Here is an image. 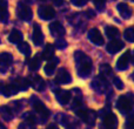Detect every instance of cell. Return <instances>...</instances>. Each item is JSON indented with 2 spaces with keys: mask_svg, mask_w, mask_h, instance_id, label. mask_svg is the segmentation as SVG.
Returning a JSON list of instances; mask_svg holds the SVG:
<instances>
[{
  "mask_svg": "<svg viewBox=\"0 0 134 129\" xmlns=\"http://www.w3.org/2000/svg\"><path fill=\"white\" fill-rule=\"evenodd\" d=\"M88 39L94 45H97V46H101L105 42L104 37H102V34L100 33V31L98 30V28H92V30L88 32Z\"/></svg>",
  "mask_w": 134,
  "mask_h": 129,
  "instance_id": "cell-5",
  "label": "cell"
},
{
  "mask_svg": "<svg viewBox=\"0 0 134 129\" xmlns=\"http://www.w3.org/2000/svg\"><path fill=\"white\" fill-rule=\"evenodd\" d=\"M133 100L127 95H121L119 96L118 101H116V108L121 112V113H128L133 109Z\"/></svg>",
  "mask_w": 134,
  "mask_h": 129,
  "instance_id": "cell-2",
  "label": "cell"
},
{
  "mask_svg": "<svg viewBox=\"0 0 134 129\" xmlns=\"http://www.w3.org/2000/svg\"><path fill=\"white\" fill-rule=\"evenodd\" d=\"M58 58H52L51 60H48V62L46 63V66L44 67V71L46 75H52L55 71V67L58 64Z\"/></svg>",
  "mask_w": 134,
  "mask_h": 129,
  "instance_id": "cell-17",
  "label": "cell"
},
{
  "mask_svg": "<svg viewBox=\"0 0 134 129\" xmlns=\"http://www.w3.org/2000/svg\"><path fill=\"white\" fill-rule=\"evenodd\" d=\"M100 72H101L104 75H109V74H111V66L107 63L101 64V66H100Z\"/></svg>",
  "mask_w": 134,
  "mask_h": 129,
  "instance_id": "cell-28",
  "label": "cell"
},
{
  "mask_svg": "<svg viewBox=\"0 0 134 129\" xmlns=\"http://www.w3.org/2000/svg\"><path fill=\"white\" fill-rule=\"evenodd\" d=\"M125 128L126 129H134V114H132V115L128 118L127 122L125 123Z\"/></svg>",
  "mask_w": 134,
  "mask_h": 129,
  "instance_id": "cell-29",
  "label": "cell"
},
{
  "mask_svg": "<svg viewBox=\"0 0 134 129\" xmlns=\"http://www.w3.org/2000/svg\"><path fill=\"white\" fill-rule=\"evenodd\" d=\"M55 81L58 83H61V85H66V83H69L72 81V76L67 69L61 68V69H59L58 74H57Z\"/></svg>",
  "mask_w": 134,
  "mask_h": 129,
  "instance_id": "cell-9",
  "label": "cell"
},
{
  "mask_svg": "<svg viewBox=\"0 0 134 129\" xmlns=\"http://www.w3.org/2000/svg\"><path fill=\"white\" fill-rule=\"evenodd\" d=\"M0 129H7L6 127H5V126L4 125H2V123L1 122H0Z\"/></svg>",
  "mask_w": 134,
  "mask_h": 129,
  "instance_id": "cell-38",
  "label": "cell"
},
{
  "mask_svg": "<svg viewBox=\"0 0 134 129\" xmlns=\"http://www.w3.org/2000/svg\"><path fill=\"white\" fill-rule=\"evenodd\" d=\"M18 129H35L34 128V125H31V123H28V122H23V123H20L19 125V127Z\"/></svg>",
  "mask_w": 134,
  "mask_h": 129,
  "instance_id": "cell-30",
  "label": "cell"
},
{
  "mask_svg": "<svg viewBox=\"0 0 134 129\" xmlns=\"http://www.w3.org/2000/svg\"><path fill=\"white\" fill-rule=\"evenodd\" d=\"M8 40L11 42H13V44H19V42H21V40H23V34H21L20 31L13 30L11 33H9Z\"/></svg>",
  "mask_w": 134,
  "mask_h": 129,
  "instance_id": "cell-22",
  "label": "cell"
},
{
  "mask_svg": "<svg viewBox=\"0 0 134 129\" xmlns=\"http://www.w3.org/2000/svg\"><path fill=\"white\" fill-rule=\"evenodd\" d=\"M124 37L127 41L130 42H134V27H128L125 30L124 32Z\"/></svg>",
  "mask_w": 134,
  "mask_h": 129,
  "instance_id": "cell-27",
  "label": "cell"
},
{
  "mask_svg": "<svg viewBox=\"0 0 134 129\" xmlns=\"http://www.w3.org/2000/svg\"><path fill=\"white\" fill-rule=\"evenodd\" d=\"M40 61H41V56L40 55H35L33 59H31L28 61V67L31 71H38L40 67Z\"/></svg>",
  "mask_w": 134,
  "mask_h": 129,
  "instance_id": "cell-25",
  "label": "cell"
},
{
  "mask_svg": "<svg viewBox=\"0 0 134 129\" xmlns=\"http://www.w3.org/2000/svg\"><path fill=\"white\" fill-rule=\"evenodd\" d=\"M93 1H94V4L97 5V6H100V7H101L102 5H104L105 0H93Z\"/></svg>",
  "mask_w": 134,
  "mask_h": 129,
  "instance_id": "cell-36",
  "label": "cell"
},
{
  "mask_svg": "<svg viewBox=\"0 0 134 129\" xmlns=\"http://www.w3.org/2000/svg\"><path fill=\"white\" fill-rule=\"evenodd\" d=\"M133 1H134V0H133Z\"/></svg>",
  "mask_w": 134,
  "mask_h": 129,
  "instance_id": "cell-40",
  "label": "cell"
},
{
  "mask_svg": "<svg viewBox=\"0 0 134 129\" xmlns=\"http://www.w3.org/2000/svg\"><path fill=\"white\" fill-rule=\"evenodd\" d=\"M26 122L31 123V125H34V123L37 122V119H35V116L33 115V114H27V116H26Z\"/></svg>",
  "mask_w": 134,
  "mask_h": 129,
  "instance_id": "cell-32",
  "label": "cell"
},
{
  "mask_svg": "<svg viewBox=\"0 0 134 129\" xmlns=\"http://www.w3.org/2000/svg\"><path fill=\"white\" fill-rule=\"evenodd\" d=\"M41 1H44V0H41Z\"/></svg>",
  "mask_w": 134,
  "mask_h": 129,
  "instance_id": "cell-39",
  "label": "cell"
},
{
  "mask_svg": "<svg viewBox=\"0 0 134 129\" xmlns=\"http://www.w3.org/2000/svg\"><path fill=\"white\" fill-rule=\"evenodd\" d=\"M28 81H30V85L32 86L34 89L39 90V92H42V90L45 89V87H46V83H45V81L42 80V79L40 78L39 75L32 76V78L28 79Z\"/></svg>",
  "mask_w": 134,
  "mask_h": 129,
  "instance_id": "cell-11",
  "label": "cell"
},
{
  "mask_svg": "<svg viewBox=\"0 0 134 129\" xmlns=\"http://www.w3.org/2000/svg\"><path fill=\"white\" fill-rule=\"evenodd\" d=\"M38 14L44 20H49V19H53L55 16V11L51 6H41L38 11Z\"/></svg>",
  "mask_w": 134,
  "mask_h": 129,
  "instance_id": "cell-7",
  "label": "cell"
},
{
  "mask_svg": "<svg viewBox=\"0 0 134 129\" xmlns=\"http://www.w3.org/2000/svg\"><path fill=\"white\" fill-rule=\"evenodd\" d=\"M8 19V11H7L6 0H0V21L5 22Z\"/></svg>",
  "mask_w": 134,
  "mask_h": 129,
  "instance_id": "cell-19",
  "label": "cell"
},
{
  "mask_svg": "<svg viewBox=\"0 0 134 129\" xmlns=\"http://www.w3.org/2000/svg\"><path fill=\"white\" fill-rule=\"evenodd\" d=\"M13 83L19 88V90H26L28 88V86H30L28 79H21V78L15 79V80L13 81Z\"/></svg>",
  "mask_w": 134,
  "mask_h": 129,
  "instance_id": "cell-24",
  "label": "cell"
},
{
  "mask_svg": "<svg viewBox=\"0 0 134 129\" xmlns=\"http://www.w3.org/2000/svg\"><path fill=\"white\" fill-rule=\"evenodd\" d=\"M12 61H13V56H12L9 53L4 52V53L0 54V66L8 67L12 64Z\"/></svg>",
  "mask_w": 134,
  "mask_h": 129,
  "instance_id": "cell-20",
  "label": "cell"
},
{
  "mask_svg": "<svg viewBox=\"0 0 134 129\" xmlns=\"http://www.w3.org/2000/svg\"><path fill=\"white\" fill-rule=\"evenodd\" d=\"M16 12H18V15L20 19H23V20L25 21H30L31 19H32V9H31V7L28 6V5L24 4V2H19L18 5V8H16Z\"/></svg>",
  "mask_w": 134,
  "mask_h": 129,
  "instance_id": "cell-3",
  "label": "cell"
},
{
  "mask_svg": "<svg viewBox=\"0 0 134 129\" xmlns=\"http://www.w3.org/2000/svg\"><path fill=\"white\" fill-rule=\"evenodd\" d=\"M33 42L35 44V46H40L44 44V34L41 32V28L39 27V25L35 24L33 27V35H32Z\"/></svg>",
  "mask_w": 134,
  "mask_h": 129,
  "instance_id": "cell-12",
  "label": "cell"
},
{
  "mask_svg": "<svg viewBox=\"0 0 134 129\" xmlns=\"http://www.w3.org/2000/svg\"><path fill=\"white\" fill-rule=\"evenodd\" d=\"M116 8H118V12L120 13V15L122 18H125V19L131 18V15H132V8L130 7V5L125 4V2H120L116 6Z\"/></svg>",
  "mask_w": 134,
  "mask_h": 129,
  "instance_id": "cell-15",
  "label": "cell"
},
{
  "mask_svg": "<svg viewBox=\"0 0 134 129\" xmlns=\"http://www.w3.org/2000/svg\"><path fill=\"white\" fill-rule=\"evenodd\" d=\"M57 47H58V48H65L66 47V41L65 40H63V39L57 40Z\"/></svg>",
  "mask_w": 134,
  "mask_h": 129,
  "instance_id": "cell-33",
  "label": "cell"
},
{
  "mask_svg": "<svg viewBox=\"0 0 134 129\" xmlns=\"http://www.w3.org/2000/svg\"><path fill=\"white\" fill-rule=\"evenodd\" d=\"M74 58L76 61V69H78V74L81 78H86L91 74L92 72V60L88 55H86L83 52L81 51H76L74 53Z\"/></svg>",
  "mask_w": 134,
  "mask_h": 129,
  "instance_id": "cell-1",
  "label": "cell"
},
{
  "mask_svg": "<svg viewBox=\"0 0 134 129\" xmlns=\"http://www.w3.org/2000/svg\"><path fill=\"white\" fill-rule=\"evenodd\" d=\"M33 108H34V110L40 115V118L42 119V121L47 120V118L49 116V110L46 108V106H45L40 100L35 99L34 101H33Z\"/></svg>",
  "mask_w": 134,
  "mask_h": 129,
  "instance_id": "cell-4",
  "label": "cell"
},
{
  "mask_svg": "<svg viewBox=\"0 0 134 129\" xmlns=\"http://www.w3.org/2000/svg\"><path fill=\"white\" fill-rule=\"evenodd\" d=\"M18 49L20 51V53H23L25 56H28L31 54V47L27 42H19L18 44Z\"/></svg>",
  "mask_w": 134,
  "mask_h": 129,
  "instance_id": "cell-26",
  "label": "cell"
},
{
  "mask_svg": "<svg viewBox=\"0 0 134 129\" xmlns=\"http://www.w3.org/2000/svg\"><path fill=\"white\" fill-rule=\"evenodd\" d=\"M71 1L76 6H82V5H85L86 0H71Z\"/></svg>",
  "mask_w": 134,
  "mask_h": 129,
  "instance_id": "cell-34",
  "label": "cell"
},
{
  "mask_svg": "<svg viewBox=\"0 0 134 129\" xmlns=\"http://www.w3.org/2000/svg\"><path fill=\"white\" fill-rule=\"evenodd\" d=\"M18 92H19V88L13 82L9 83V85L0 83V94H4L5 96H12V95L16 94Z\"/></svg>",
  "mask_w": 134,
  "mask_h": 129,
  "instance_id": "cell-8",
  "label": "cell"
},
{
  "mask_svg": "<svg viewBox=\"0 0 134 129\" xmlns=\"http://www.w3.org/2000/svg\"><path fill=\"white\" fill-rule=\"evenodd\" d=\"M0 116L5 121H11L13 118V113H12L11 108L8 106H1L0 107Z\"/></svg>",
  "mask_w": 134,
  "mask_h": 129,
  "instance_id": "cell-21",
  "label": "cell"
},
{
  "mask_svg": "<svg viewBox=\"0 0 134 129\" xmlns=\"http://www.w3.org/2000/svg\"><path fill=\"white\" fill-rule=\"evenodd\" d=\"M102 125H104L105 129H116V127H118V119L113 113H109L104 116Z\"/></svg>",
  "mask_w": 134,
  "mask_h": 129,
  "instance_id": "cell-6",
  "label": "cell"
},
{
  "mask_svg": "<svg viewBox=\"0 0 134 129\" xmlns=\"http://www.w3.org/2000/svg\"><path fill=\"white\" fill-rule=\"evenodd\" d=\"M49 31L51 33L54 35V37H63L65 34V28L61 25L59 21H55V22H52L49 25Z\"/></svg>",
  "mask_w": 134,
  "mask_h": 129,
  "instance_id": "cell-14",
  "label": "cell"
},
{
  "mask_svg": "<svg viewBox=\"0 0 134 129\" xmlns=\"http://www.w3.org/2000/svg\"><path fill=\"white\" fill-rule=\"evenodd\" d=\"M113 83H114V86H115L118 89H122V88H124L122 81H121L119 78H114V79H113Z\"/></svg>",
  "mask_w": 134,
  "mask_h": 129,
  "instance_id": "cell-31",
  "label": "cell"
},
{
  "mask_svg": "<svg viewBox=\"0 0 134 129\" xmlns=\"http://www.w3.org/2000/svg\"><path fill=\"white\" fill-rule=\"evenodd\" d=\"M47 129H59V128L57 127L55 125H51V126H48V128H47Z\"/></svg>",
  "mask_w": 134,
  "mask_h": 129,
  "instance_id": "cell-37",
  "label": "cell"
},
{
  "mask_svg": "<svg viewBox=\"0 0 134 129\" xmlns=\"http://www.w3.org/2000/svg\"><path fill=\"white\" fill-rule=\"evenodd\" d=\"M53 54H54V46L51 44H47L41 53V58L45 59V60H51L53 58Z\"/></svg>",
  "mask_w": 134,
  "mask_h": 129,
  "instance_id": "cell-18",
  "label": "cell"
},
{
  "mask_svg": "<svg viewBox=\"0 0 134 129\" xmlns=\"http://www.w3.org/2000/svg\"><path fill=\"white\" fill-rule=\"evenodd\" d=\"M122 48H124V44L121 41H119V40H112V41L106 46V51L111 54L118 53V52L121 51Z\"/></svg>",
  "mask_w": 134,
  "mask_h": 129,
  "instance_id": "cell-13",
  "label": "cell"
},
{
  "mask_svg": "<svg viewBox=\"0 0 134 129\" xmlns=\"http://www.w3.org/2000/svg\"><path fill=\"white\" fill-rule=\"evenodd\" d=\"M54 93L57 94L58 101L60 102L61 104H66V103H68L69 100H71V93L67 92V90L57 89V90H54Z\"/></svg>",
  "mask_w": 134,
  "mask_h": 129,
  "instance_id": "cell-16",
  "label": "cell"
},
{
  "mask_svg": "<svg viewBox=\"0 0 134 129\" xmlns=\"http://www.w3.org/2000/svg\"><path fill=\"white\" fill-rule=\"evenodd\" d=\"M52 2H53L55 6H60V5L64 4V0H52Z\"/></svg>",
  "mask_w": 134,
  "mask_h": 129,
  "instance_id": "cell-35",
  "label": "cell"
},
{
  "mask_svg": "<svg viewBox=\"0 0 134 129\" xmlns=\"http://www.w3.org/2000/svg\"><path fill=\"white\" fill-rule=\"evenodd\" d=\"M130 58H131V52L126 51V53H124L118 59V61H116V68H118L119 71H125V69H127L128 63H130Z\"/></svg>",
  "mask_w": 134,
  "mask_h": 129,
  "instance_id": "cell-10",
  "label": "cell"
},
{
  "mask_svg": "<svg viewBox=\"0 0 134 129\" xmlns=\"http://www.w3.org/2000/svg\"><path fill=\"white\" fill-rule=\"evenodd\" d=\"M105 32H106L107 37L113 40L116 39V38L119 37V34H120L119 30L116 27H114V26H106V27H105Z\"/></svg>",
  "mask_w": 134,
  "mask_h": 129,
  "instance_id": "cell-23",
  "label": "cell"
}]
</instances>
